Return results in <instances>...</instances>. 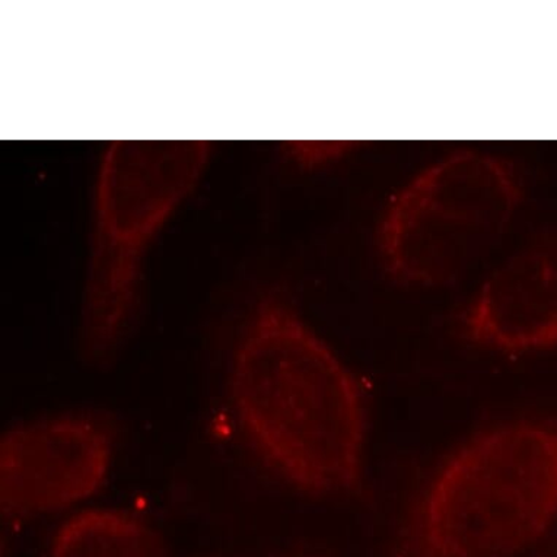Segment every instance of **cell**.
Listing matches in <instances>:
<instances>
[{"mask_svg":"<svg viewBox=\"0 0 557 557\" xmlns=\"http://www.w3.org/2000/svg\"><path fill=\"white\" fill-rule=\"evenodd\" d=\"M352 143H297L295 147H290V153L302 164L315 165L338 160L345 153L352 151Z\"/></svg>","mask_w":557,"mask_h":557,"instance_id":"ba28073f","label":"cell"},{"mask_svg":"<svg viewBox=\"0 0 557 557\" xmlns=\"http://www.w3.org/2000/svg\"><path fill=\"white\" fill-rule=\"evenodd\" d=\"M521 200L512 166L466 151L435 162L389 201L379 247L389 276L436 288L460 281L503 237Z\"/></svg>","mask_w":557,"mask_h":557,"instance_id":"277c9868","label":"cell"},{"mask_svg":"<svg viewBox=\"0 0 557 557\" xmlns=\"http://www.w3.org/2000/svg\"><path fill=\"white\" fill-rule=\"evenodd\" d=\"M115 432L109 418L71 411L20 423L0 444V504L10 517L60 511L96 494L109 475Z\"/></svg>","mask_w":557,"mask_h":557,"instance_id":"5b68a950","label":"cell"},{"mask_svg":"<svg viewBox=\"0 0 557 557\" xmlns=\"http://www.w3.org/2000/svg\"><path fill=\"white\" fill-rule=\"evenodd\" d=\"M231 403L248 443L317 498L361 494L368 411L357 376L281 298L257 304L235 343Z\"/></svg>","mask_w":557,"mask_h":557,"instance_id":"6da1fadb","label":"cell"},{"mask_svg":"<svg viewBox=\"0 0 557 557\" xmlns=\"http://www.w3.org/2000/svg\"><path fill=\"white\" fill-rule=\"evenodd\" d=\"M211 153L206 140H117L107 148L81 320V349L94 366L113 361L126 342L149 247L196 187Z\"/></svg>","mask_w":557,"mask_h":557,"instance_id":"3957f363","label":"cell"},{"mask_svg":"<svg viewBox=\"0 0 557 557\" xmlns=\"http://www.w3.org/2000/svg\"><path fill=\"white\" fill-rule=\"evenodd\" d=\"M51 557H166L156 531L117 511H88L55 535Z\"/></svg>","mask_w":557,"mask_h":557,"instance_id":"52a82bcc","label":"cell"},{"mask_svg":"<svg viewBox=\"0 0 557 557\" xmlns=\"http://www.w3.org/2000/svg\"><path fill=\"white\" fill-rule=\"evenodd\" d=\"M557 522V421L520 418L445 454L411 499L394 557H513Z\"/></svg>","mask_w":557,"mask_h":557,"instance_id":"7a4b0ae2","label":"cell"},{"mask_svg":"<svg viewBox=\"0 0 557 557\" xmlns=\"http://www.w3.org/2000/svg\"><path fill=\"white\" fill-rule=\"evenodd\" d=\"M460 330L467 342L499 352L557 347V239L500 264L462 311Z\"/></svg>","mask_w":557,"mask_h":557,"instance_id":"8992f818","label":"cell"}]
</instances>
